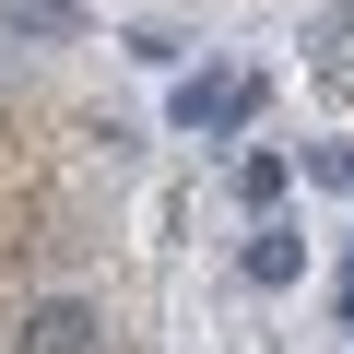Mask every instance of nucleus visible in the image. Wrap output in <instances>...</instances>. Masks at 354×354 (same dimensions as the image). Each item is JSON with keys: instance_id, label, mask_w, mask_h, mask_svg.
<instances>
[{"instance_id": "1", "label": "nucleus", "mask_w": 354, "mask_h": 354, "mask_svg": "<svg viewBox=\"0 0 354 354\" xmlns=\"http://www.w3.org/2000/svg\"><path fill=\"white\" fill-rule=\"evenodd\" d=\"M248 118H260V71H189V83H177V130H189V142H225Z\"/></svg>"}, {"instance_id": "2", "label": "nucleus", "mask_w": 354, "mask_h": 354, "mask_svg": "<svg viewBox=\"0 0 354 354\" xmlns=\"http://www.w3.org/2000/svg\"><path fill=\"white\" fill-rule=\"evenodd\" d=\"M95 342H106L95 295H36V307H24V330H12V354H95Z\"/></svg>"}, {"instance_id": "3", "label": "nucleus", "mask_w": 354, "mask_h": 354, "mask_svg": "<svg viewBox=\"0 0 354 354\" xmlns=\"http://www.w3.org/2000/svg\"><path fill=\"white\" fill-rule=\"evenodd\" d=\"M236 272H248V283H295V272H307V236H295V225L272 213V225L248 236V260H236Z\"/></svg>"}, {"instance_id": "4", "label": "nucleus", "mask_w": 354, "mask_h": 354, "mask_svg": "<svg viewBox=\"0 0 354 354\" xmlns=\"http://www.w3.org/2000/svg\"><path fill=\"white\" fill-rule=\"evenodd\" d=\"M0 36H36V48H59V36H83V0H0Z\"/></svg>"}, {"instance_id": "5", "label": "nucleus", "mask_w": 354, "mask_h": 354, "mask_svg": "<svg viewBox=\"0 0 354 354\" xmlns=\"http://www.w3.org/2000/svg\"><path fill=\"white\" fill-rule=\"evenodd\" d=\"M283 189H295V165H283V153H248V165H236V201H248L260 225L283 213Z\"/></svg>"}, {"instance_id": "6", "label": "nucleus", "mask_w": 354, "mask_h": 354, "mask_svg": "<svg viewBox=\"0 0 354 354\" xmlns=\"http://www.w3.org/2000/svg\"><path fill=\"white\" fill-rule=\"evenodd\" d=\"M307 177H319V189H342V201H354V142H330V153H307Z\"/></svg>"}, {"instance_id": "7", "label": "nucleus", "mask_w": 354, "mask_h": 354, "mask_svg": "<svg viewBox=\"0 0 354 354\" xmlns=\"http://www.w3.org/2000/svg\"><path fill=\"white\" fill-rule=\"evenodd\" d=\"M330 307H342V330H354V260H342V283H330Z\"/></svg>"}]
</instances>
